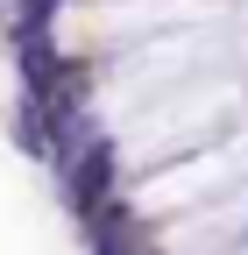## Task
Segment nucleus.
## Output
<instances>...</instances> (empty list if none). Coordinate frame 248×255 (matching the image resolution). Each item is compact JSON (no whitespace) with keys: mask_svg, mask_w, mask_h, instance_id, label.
<instances>
[{"mask_svg":"<svg viewBox=\"0 0 248 255\" xmlns=\"http://www.w3.org/2000/svg\"><path fill=\"white\" fill-rule=\"evenodd\" d=\"M57 14V0H14V36H28V28H43Z\"/></svg>","mask_w":248,"mask_h":255,"instance_id":"nucleus-2","label":"nucleus"},{"mask_svg":"<svg viewBox=\"0 0 248 255\" xmlns=\"http://www.w3.org/2000/svg\"><path fill=\"white\" fill-rule=\"evenodd\" d=\"M14 142H21L28 156H43V163H57V135H50L43 107H28V100H21V114H14Z\"/></svg>","mask_w":248,"mask_h":255,"instance_id":"nucleus-1","label":"nucleus"}]
</instances>
